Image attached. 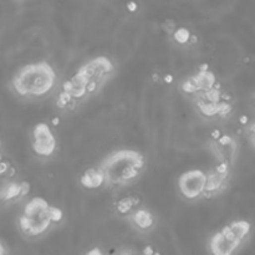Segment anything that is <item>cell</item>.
Here are the masks:
<instances>
[{
	"label": "cell",
	"instance_id": "cell-15",
	"mask_svg": "<svg viewBox=\"0 0 255 255\" xmlns=\"http://www.w3.org/2000/svg\"><path fill=\"white\" fill-rule=\"evenodd\" d=\"M138 199H134L133 197H126L117 203L116 210L120 215L127 218L132 212L137 209L136 207L138 205Z\"/></svg>",
	"mask_w": 255,
	"mask_h": 255
},
{
	"label": "cell",
	"instance_id": "cell-12",
	"mask_svg": "<svg viewBox=\"0 0 255 255\" xmlns=\"http://www.w3.org/2000/svg\"><path fill=\"white\" fill-rule=\"evenodd\" d=\"M208 175V183H207V190H205L204 195L203 198H213L217 197L218 194H220L222 191L225 190L227 187V180L228 176L219 175V173L215 171L214 168L207 173Z\"/></svg>",
	"mask_w": 255,
	"mask_h": 255
},
{
	"label": "cell",
	"instance_id": "cell-14",
	"mask_svg": "<svg viewBox=\"0 0 255 255\" xmlns=\"http://www.w3.org/2000/svg\"><path fill=\"white\" fill-rule=\"evenodd\" d=\"M191 77H192L193 82L195 83L198 92L209 91V90L214 89L215 85H217V77H215V75L210 70H198V72L195 75L191 76Z\"/></svg>",
	"mask_w": 255,
	"mask_h": 255
},
{
	"label": "cell",
	"instance_id": "cell-28",
	"mask_svg": "<svg viewBox=\"0 0 255 255\" xmlns=\"http://www.w3.org/2000/svg\"><path fill=\"white\" fill-rule=\"evenodd\" d=\"M198 41V38L195 35H192V38H191V41H190V45H194V44H197Z\"/></svg>",
	"mask_w": 255,
	"mask_h": 255
},
{
	"label": "cell",
	"instance_id": "cell-25",
	"mask_svg": "<svg viewBox=\"0 0 255 255\" xmlns=\"http://www.w3.org/2000/svg\"><path fill=\"white\" fill-rule=\"evenodd\" d=\"M222 136L223 134L219 129H214V131L212 132V134H210V138H212V141H218Z\"/></svg>",
	"mask_w": 255,
	"mask_h": 255
},
{
	"label": "cell",
	"instance_id": "cell-6",
	"mask_svg": "<svg viewBox=\"0 0 255 255\" xmlns=\"http://www.w3.org/2000/svg\"><path fill=\"white\" fill-rule=\"evenodd\" d=\"M208 175L202 169H190L178 177L177 186L183 199L197 200L203 198L207 190Z\"/></svg>",
	"mask_w": 255,
	"mask_h": 255
},
{
	"label": "cell",
	"instance_id": "cell-27",
	"mask_svg": "<svg viewBox=\"0 0 255 255\" xmlns=\"http://www.w3.org/2000/svg\"><path fill=\"white\" fill-rule=\"evenodd\" d=\"M198 70H200V71L209 70V65H208V64H202V65H199V68H198Z\"/></svg>",
	"mask_w": 255,
	"mask_h": 255
},
{
	"label": "cell",
	"instance_id": "cell-22",
	"mask_svg": "<svg viewBox=\"0 0 255 255\" xmlns=\"http://www.w3.org/2000/svg\"><path fill=\"white\" fill-rule=\"evenodd\" d=\"M114 255H136V253H134V250L132 249V248L124 247V248H120V249H117L116 253H115Z\"/></svg>",
	"mask_w": 255,
	"mask_h": 255
},
{
	"label": "cell",
	"instance_id": "cell-9",
	"mask_svg": "<svg viewBox=\"0 0 255 255\" xmlns=\"http://www.w3.org/2000/svg\"><path fill=\"white\" fill-rule=\"evenodd\" d=\"M212 152L219 162H234L238 154V142L228 134H223L218 141H212Z\"/></svg>",
	"mask_w": 255,
	"mask_h": 255
},
{
	"label": "cell",
	"instance_id": "cell-1",
	"mask_svg": "<svg viewBox=\"0 0 255 255\" xmlns=\"http://www.w3.org/2000/svg\"><path fill=\"white\" fill-rule=\"evenodd\" d=\"M115 73L116 66L107 56L90 59L63 83L56 105L59 109H75L78 104L101 91Z\"/></svg>",
	"mask_w": 255,
	"mask_h": 255
},
{
	"label": "cell",
	"instance_id": "cell-18",
	"mask_svg": "<svg viewBox=\"0 0 255 255\" xmlns=\"http://www.w3.org/2000/svg\"><path fill=\"white\" fill-rule=\"evenodd\" d=\"M51 219L54 225H59L64 220V212L59 207L51 205Z\"/></svg>",
	"mask_w": 255,
	"mask_h": 255
},
{
	"label": "cell",
	"instance_id": "cell-24",
	"mask_svg": "<svg viewBox=\"0 0 255 255\" xmlns=\"http://www.w3.org/2000/svg\"><path fill=\"white\" fill-rule=\"evenodd\" d=\"M154 253H156V250L153 249L152 245H147V247H144L143 250H142V255H153Z\"/></svg>",
	"mask_w": 255,
	"mask_h": 255
},
{
	"label": "cell",
	"instance_id": "cell-17",
	"mask_svg": "<svg viewBox=\"0 0 255 255\" xmlns=\"http://www.w3.org/2000/svg\"><path fill=\"white\" fill-rule=\"evenodd\" d=\"M233 111V105L230 102V97H225V95H222V100H220L219 109H218V117H222L225 119L230 115V112Z\"/></svg>",
	"mask_w": 255,
	"mask_h": 255
},
{
	"label": "cell",
	"instance_id": "cell-31",
	"mask_svg": "<svg viewBox=\"0 0 255 255\" xmlns=\"http://www.w3.org/2000/svg\"><path fill=\"white\" fill-rule=\"evenodd\" d=\"M153 255H161V253H159V252H156V253H154Z\"/></svg>",
	"mask_w": 255,
	"mask_h": 255
},
{
	"label": "cell",
	"instance_id": "cell-26",
	"mask_svg": "<svg viewBox=\"0 0 255 255\" xmlns=\"http://www.w3.org/2000/svg\"><path fill=\"white\" fill-rule=\"evenodd\" d=\"M137 8H138V6H137L136 1H128V3H127V9H128V11H131V13H134V11L137 10Z\"/></svg>",
	"mask_w": 255,
	"mask_h": 255
},
{
	"label": "cell",
	"instance_id": "cell-21",
	"mask_svg": "<svg viewBox=\"0 0 255 255\" xmlns=\"http://www.w3.org/2000/svg\"><path fill=\"white\" fill-rule=\"evenodd\" d=\"M10 168H11L10 162L3 159V161H1V163H0V175L6 176V175H8L9 171H10Z\"/></svg>",
	"mask_w": 255,
	"mask_h": 255
},
{
	"label": "cell",
	"instance_id": "cell-19",
	"mask_svg": "<svg viewBox=\"0 0 255 255\" xmlns=\"http://www.w3.org/2000/svg\"><path fill=\"white\" fill-rule=\"evenodd\" d=\"M247 134H248V139H249L250 146L255 149V120L254 121L249 122V125L247 126Z\"/></svg>",
	"mask_w": 255,
	"mask_h": 255
},
{
	"label": "cell",
	"instance_id": "cell-3",
	"mask_svg": "<svg viewBox=\"0 0 255 255\" xmlns=\"http://www.w3.org/2000/svg\"><path fill=\"white\" fill-rule=\"evenodd\" d=\"M55 70L48 61L28 64L16 71L11 78V89L19 97L40 99L54 90L56 85Z\"/></svg>",
	"mask_w": 255,
	"mask_h": 255
},
{
	"label": "cell",
	"instance_id": "cell-11",
	"mask_svg": "<svg viewBox=\"0 0 255 255\" xmlns=\"http://www.w3.org/2000/svg\"><path fill=\"white\" fill-rule=\"evenodd\" d=\"M30 192V185H29L26 181H23V182H4L3 187H1V202H13V200H19L21 198L26 197Z\"/></svg>",
	"mask_w": 255,
	"mask_h": 255
},
{
	"label": "cell",
	"instance_id": "cell-13",
	"mask_svg": "<svg viewBox=\"0 0 255 255\" xmlns=\"http://www.w3.org/2000/svg\"><path fill=\"white\" fill-rule=\"evenodd\" d=\"M80 185L86 190H97L105 186V176L100 167L86 169L80 177Z\"/></svg>",
	"mask_w": 255,
	"mask_h": 255
},
{
	"label": "cell",
	"instance_id": "cell-29",
	"mask_svg": "<svg viewBox=\"0 0 255 255\" xmlns=\"http://www.w3.org/2000/svg\"><path fill=\"white\" fill-rule=\"evenodd\" d=\"M59 125H60V119L55 117V119L53 120V126L56 127V126H59Z\"/></svg>",
	"mask_w": 255,
	"mask_h": 255
},
{
	"label": "cell",
	"instance_id": "cell-10",
	"mask_svg": "<svg viewBox=\"0 0 255 255\" xmlns=\"http://www.w3.org/2000/svg\"><path fill=\"white\" fill-rule=\"evenodd\" d=\"M127 219H128L129 225L141 234L151 233L156 228L157 224L156 217L153 215V213L149 209H146V208H137L134 212H132L127 217Z\"/></svg>",
	"mask_w": 255,
	"mask_h": 255
},
{
	"label": "cell",
	"instance_id": "cell-30",
	"mask_svg": "<svg viewBox=\"0 0 255 255\" xmlns=\"http://www.w3.org/2000/svg\"><path fill=\"white\" fill-rule=\"evenodd\" d=\"M164 81H166L167 83H171L173 81V77L171 75H167L166 77H164Z\"/></svg>",
	"mask_w": 255,
	"mask_h": 255
},
{
	"label": "cell",
	"instance_id": "cell-20",
	"mask_svg": "<svg viewBox=\"0 0 255 255\" xmlns=\"http://www.w3.org/2000/svg\"><path fill=\"white\" fill-rule=\"evenodd\" d=\"M162 28H163V30L166 31L167 34H169V35H173V34H175V31L178 29V28H176L175 21L171 20V19H169V20H166V23L162 25Z\"/></svg>",
	"mask_w": 255,
	"mask_h": 255
},
{
	"label": "cell",
	"instance_id": "cell-8",
	"mask_svg": "<svg viewBox=\"0 0 255 255\" xmlns=\"http://www.w3.org/2000/svg\"><path fill=\"white\" fill-rule=\"evenodd\" d=\"M195 106L199 110L200 114L208 119L218 117V109H219L220 100H222V94L220 90L214 87L205 92H199L194 96Z\"/></svg>",
	"mask_w": 255,
	"mask_h": 255
},
{
	"label": "cell",
	"instance_id": "cell-4",
	"mask_svg": "<svg viewBox=\"0 0 255 255\" xmlns=\"http://www.w3.org/2000/svg\"><path fill=\"white\" fill-rule=\"evenodd\" d=\"M51 204L41 197H34L24 205L18 218V228L28 239L44 237L53 228Z\"/></svg>",
	"mask_w": 255,
	"mask_h": 255
},
{
	"label": "cell",
	"instance_id": "cell-2",
	"mask_svg": "<svg viewBox=\"0 0 255 255\" xmlns=\"http://www.w3.org/2000/svg\"><path fill=\"white\" fill-rule=\"evenodd\" d=\"M99 167L104 172L105 187H127L141 178L146 168V159L139 151L121 148L107 154Z\"/></svg>",
	"mask_w": 255,
	"mask_h": 255
},
{
	"label": "cell",
	"instance_id": "cell-7",
	"mask_svg": "<svg viewBox=\"0 0 255 255\" xmlns=\"http://www.w3.org/2000/svg\"><path fill=\"white\" fill-rule=\"evenodd\" d=\"M31 148L39 157L49 158L55 153L58 142L54 136L53 129L48 124L40 122L33 127L31 131Z\"/></svg>",
	"mask_w": 255,
	"mask_h": 255
},
{
	"label": "cell",
	"instance_id": "cell-5",
	"mask_svg": "<svg viewBox=\"0 0 255 255\" xmlns=\"http://www.w3.org/2000/svg\"><path fill=\"white\" fill-rule=\"evenodd\" d=\"M252 233V224L248 220H233L215 232L208 240L210 255H237Z\"/></svg>",
	"mask_w": 255,
	"mask_h": 255
},
{
	"label": "cell",
	"instance_id": "cell-23",
	"mask_svg": "<svg viewBox=\"0 0 255 255\" xmlns=\"http://www.w3.org/2000/svg\"><path fill=\"white\" fill-rule=\"evenodd\" d=\"M83 255H105V254H104V252H102V250L100 249V248L95 247V248H92V249L87 250V252L85 253V254H83Z\"/></svg>",
	"mask_w": 255,
	"mask_h": 255
},
{
	"label": "cell",
	"instance_id": "cell-16",
	"mask_svg": "<svg viewBox=\"0 0 255 255\" xmlns=\"http://www.w3.org/2000/svg\"><path fill=\"white\" fill-rule=\"evenodd\" d=\"M172 38L175 43H177L178 45H190L192 34H191V31L187 28H178L172 35Z\"/></svg>",
	"mask_w": 255,
	"mask_h": 255
}]
</instances>
